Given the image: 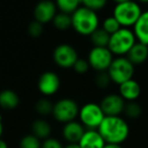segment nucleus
Returning a JSON list of instances; mask_svg holds the SVG:
<instances>
[{"label": "nucleus", "mask_w": 148, "mask_h": 148, "mask_svg": "<svg viewBox=\"0 0 148 148\" xmlns=\"http://www.w3.org/2000/svg\"><path fill=\"white\" fill-rule=\"evenodd\" d=\"M114 2H116V4L118 3H122V2H127V1H131V0H113Z\"/></svg>", "instance_id": "nucleus-36"}, {"label": "nucleus", "mask_w": 148, "mask_h": 148, "mask_svg": "<svg viewBox=\"0 0 148 148\" xmlns=\"http://www.w3.org/2000/svg\"><path fill=\"white\" fill-rule=\"evenodd\" d=\"M112 82L120 85L123 82L133 78L135 73V66L129 61L126 56L115 57L107 70Z\"/></svg>", "instance_id": "nucleus-5"}, {"label": "nucleus", "mask_w": 148, "mask_h": 148, "mask_svg": "<svg viewBox=\"0 0 148 148\" xmlns=\"http://www.w3.org/2000/svg\"><path fill=\"white\" fill-rule=\"evenodd\" d=\"M78 59V53L69 44H60L54 49L53 60L57 66L63 69L72 68Z\"/></svg>", "instance_id": "nucleus-9"}, {"label": "nucleus", "mask_w": 148, "mask_h": 148, "mask_svg": "<svg viewBox=\"0 0 148 148\" xmlns=\"http://www.w3.org/2000/svg\"><path fill=\"white\" fill-rule=\"evenodd\" d=\"M137 42L133 29L127 27H121L115 34L111 35L108 48L117 57L126 56L131 48Z\"/></svg>", "instance_id": "nucleus-3"}, {"label": "nucleus", "mask_w": 148, "mask_h": 148, "mask_svg": "<svg viewBox=\"0 0 148 148\" xmlns=\"http://www.w3.org/2000/svg\"><path fill=\"white\" fill-rule=\"evenodd\" d=\"M19 105V97L11 89H4L0 92V107L4 110H13Z\"/></svg>", "instance_id": "nucleus-18"}, {"label": "nucleus", "mask_w": 148, "mask_h": 148, "mask_svg": "<svg viewBox=\"0 0 148 148\" xmlns=\"http://www.w3.org/2000/svg\"><path fill=\"white\" fill-rule=\"evenodd\" d=\"M61 85V80L58 74L53 71H46L38 80V89L45 97H51L58 92Z\"/></svg>", "instance_id": "nucleus-10"}, {"label": "nucleus", "mask_w": 148, "mask_h": 148, "mask_svg": "<svg viewBox=\"0 0 148 148\" xmlns=\"http://www.w3.org/2000/svg\"><path fill=\"white\" fill-rule=\"evenodd\" d=\"M133 32L137 42L148 46V10L142 11L137 23L134 25Z\"/></svg>", "instance_id": "nucleus-16"}, {"label": "nucleus", "mask_w": 148, "mask_h": 148, "mask_svg": "<svg viewBox=\"0 0 148 148\" xmlns=\"http://www.w3.org/2000/svg\"><path fill=\"white\" fill-rule=\"evenodd\" d=\"M78 144L80 148H103L106 141L97 130L86 129Z\"/></svg>", "instance_id": "nucleus-15"}, {"label": "nucleus", "mask_w": 148, "mask_h": 148, "mask_svg": "<svg viewBox=\"0 0 148 148\" xmlns=\"http://www.w3.org/2000/svg\"><path fill=\"white\" fill-rule=\"evenodd\" d=\"M42 148H64V147L57 139L49 137L44 140L43 144H42Z\"/></svg>", "instance_id": "nucleus-31"}, {"label": "nucleus", "mask_w": 148, "mask_h": 148, "mask_svg": "<svg viewBox=\"0 0 148 148\" xmlns=\"http://www.w3.org/2000/svg\"><path fill=\"white\" fill-rule=\"evenodd\" d=\"M126 116L131 119H137L142 114V108L137 101H127L124 109Z\"/></svg>", "instance_id": "nucleus-24"}, {"label": "nucleus", "mask_w": 148, "mask_h": 148, "mask_svg": "<svg viewBox=\"0 0 148 148\" xmlns=\"http://www.w3.org/2000/svg\"><path fill=\"white\" fill-rule=\"evenodd\" d=\"M52 132L51 125L48 123L46 120L38 119L34 121L32 124V134L38 137L40 140L41 139H47L50 137Z\"/></svg>", "instance_id": "nucleus-19"}, {"label": "nucleus", "mask_w": 148, "mask_h": 148, "mask_svg": "<svg viewBox=\"0 0 148 148\" xmlns=\"http://www.w3.org/2000/svg\"><path fill=\"white\" fill-rule=\"evenodd\" d=\"M90 41L93 47H108L111 36L101 27L95 29L90 36Z\"/></svg>", "instance_id": "nucleus-22"}, {"label": "nucleus", "mask_w": 148, "mask_h": 148, "mask_svg": "<svg viewBox=\"0 0 148 148\" xmlns=\"http://www.w3.org/2000/svg\"><path fill=\"white\" fill-rule=\"evenodd\" d=\"M54 103L48 99H41L36 103L35 109L41 116H48L53 112Z\"/></svg>", "instance_id": "nucleus-23"}, {"label": "nucleus", "mask_w": 148, "mask_h": 148, "mask_svg": "<svg viewBox=\"0 0 148 148\" xmlns=\"http://www.w3.org/2000/svg\"><path fill=\"white\" fill-rule=\"evenodd\" d=\"M60 12L72 14L81 6V0H55L54 1Z\"/></svg>", "instance_id": "nucleus-21"}, {"label": "nucleus", "mask_w": 148, "mask_h": 148, "mask_svg": "<svg viewBox=\"0 0 148 148\" xmlns=\"http://www.w3.org/2000/svg\"><path fill=\"white\" fill-rule=\"evenodd\" d=\"M121 27H122L120 25V23H118V21L113 16V15L105 18L103 23H101V29H105L110 36L115 34L117 31H119Z\"/></svg>", "instance_id": "nucleus-26"}, {"label": "nucleus", "mask_w": 148, "mask_h": 148, "mask_svg": "<svg viewBox=\"0 0 148 148\" xmlns=\"http://www.w3.org/2000/svg\"><path fill=\"white\" fill-rule=\"evenodd\" d=\"M72 68H73V70L76 72L77 74H86L87 72H88L90 66H89V63H88V61H87V59L85 60V59H80V58H78Z\"/></svg>", "instance_id": "nucleus-30"}, {"label": "nucleus", "mask_w": 148, "mask_h": 148, "mask_svg": "<svg viewBox=\"0 0 148 148\" xmlns=\"http://www.w3.org/2000/svg\"><path fill=\"white\" fill-rule=\"evenodd\" d=\"M137 2L138 3H144V4H147L148 3V0H137Z\"/></svg>", "instance_id": "nucleus-37"}, {"label": "nucleus", "mask_w": 148, "mask_h": 148, "mask_svg": "<svg viewBox=\"0 0 148 148\" xmlns=\"http://www.w3.org/2000/svg\"><path fill=\"white\" fill-rule=\"evenodd\" d=\"M99 106L106 116H120L124 113L126 101L119 93H110L101 99Z\"/></svg>", "instance_id": "nucleus-12"}, {"label": "nucleus", "mask_w": 148, "mask_h": 148, "mask_svg": "<svg viewBox=\"0 0 148 148\" xmlns=\"http://www.w3.org/2000/svg\"><path fill=\"white\" fill-rule=\"evenodd\" d=\"M142 13L140 4L135 1H127L116 4L113 10V16L118 21L122 27H133Z\"/></svg>", "instance_id": "nucleus-4"}, {"label": "nucleus", "mask_w": 148, "mask_h": 148, "mask_svg": "<svg viewBox=\"0 0 148 148\" xmlns=\"http://www.w3.org/2000/svg\"><path fill=\"white\" fill-rule=\"evenodd\" d=\"M52 23H53V25L56 29H59V31H67L70 27H72L71 14L58 11L57 14L54 17V19L52 21Z\"/></svg>", "instance_id": "nucleus-20"}, {"label": "nucleus", "mask_w": 148, "mask_h": 148, "mask_svg": "<svg viewBox=\"0 0 148 148\" xmlns=\"http://www.w3.org/2000/svg\"><path fill=\"white\" fill-rule=\"evenodd\" d=\"M72 27L78 35L89 37L99 27V18L95 11L81 5L71 14Z\"/></svg>", "instance_id": "nucleus-2"}, {"label": "nucleus", "mask_w": 148, "mask_h": 148, "mask_svg": "<svg viewBox=\"0 0 148 148\" xmlns=\"http://www.w3.org/2000/svg\"><path fill=\"white\" fill-rule=\"evenodd\" d=\"M126 57L134 66L141 65L148 59V46L136 42V44L131 48Z\"/></svg>", "instance_id": "nucleus-17"}, {"label": "nucleus", "mask_w": 148, "mask_h": 148, "mask_svg": "<svg viewBox=\"0 0 148 148\" xmlns=\"http://www.w3.org/2000/svg\"><path fill=\"white\" fill-rule=\"evenodd\" d=\"M79 109L77 103L71 99H61L54 103L53 115L54 119L60 123L66 124L74 121L78 117Z\"/></svg>", "instance_id": "nucleus-7"}, {"label": "nucleus", "mask_w": 148, "mask_h": 148, "mask_svg": "<svg viewBox=\"0 0 148 148\" xmlns=\"http://www.w3.org/2000/svg\"><path fill=\"white\" fill-rule=\"evenodd\" d=\"M112 82L111 78L109 76V73L107 71H101L97 72V75L95 77V83L99 88L105 89L110 85Z\"/></svg>", "instance_id": "nucleus-28"}, {"label": "nucleus", "mask_w": 148, "mask_h": 148, "mask_svg": "<svg viewBox=\"0 0 148 148\" xmlns=\"http://www.w3.org/2000/svg\"><path fill=\"white\" fill-rule=\"evenodd\" d=\"M114 60V55L108 47H93L89 51L87 61L97 72L107 71Z\"/></svg>", "instance_id": "nucleus-8"}, {"label": "nucleus", "mask_w": 148, "mask_h": 148, "mask_svg": "<svg viewBox=\"0 0 148 148\" xmlns=\"http://www.w3.org/2000/svg\"><path fill=\"white\" fill-rule=\"evenodd\" d=\"M103 148H122V146L119 145V144H108V143H106V145Z\"/></svg>", "instance_id": "nucleus-32"}, {"label": "nucleus", "mask_w": 148, "mask_h": 148, "mask_svg": "<svg viewBox=\"0 0 148 148\" xmlns=\"http://www.w3.org/2000/svg\"><path fill=\"white\" fill-rule=\"evenodd\" d=\"M27 33L32 38H39L44 33V25L34 19L27 27Z\"/></svg>", "instance_id": "nucleus-29"}, {"label": "nucleus", "mask_w": 148, "mask_h": 148, "mask_svg": "<svg viewBox=\"0 0 148 148\" xmlns=\"http://www.w3.org/2000/svg\"><path fill=\"white\" fill-rule=\"evenodd\" d=\"M97 131L108 144L121 145L129 136V125L120 116H106Z\"/></svg>", "instance_id": "nucleus-1"}, {"label": "nucleus", "mask_w": 148, "mask_h": 148, "mask_svg": "<svg viewBox=\"0 0 148 148\" xmlns=\"http://www.w3.org/2000/svg\"><path fill=\"white\" fill-rule=\"evenodd\" d=\"M21 148H42L41 140L38 137H36L33 134H29L21 138V143H19Z\"/></svg>", "instance_id": "nucleus-25"}, {"label": "nucleus", "mask_w": 148, "mask_h": 148, "mask_svg": "<svg viewBox=\"0 0 148 148\" xmlns=\"http://www.w3.org/2000/svg\"><path fill=\"white\" fill-rule=\"evenodd\" d=\"M108 0H81V5L95 12L101 10L106 7Z\"/></svg>", "instance_id": "nucleus-27"}, {"label": "nucleus", "mask_w": 148, "mask_h": 148, "mask_svg": "<svg viewBox=\"0 0 148 148\" xmlns=\"http://www.w3.org/2000/svg\"><path fill=\"white\" fill-rule=\"evenodd\" d=\"M78 117L84 128L89 130H97L106 115L99 103H87L79 109Z\"/></svg>", "instance_id": "nucleus-6"}, {"label": "nucleus", "mask_w": 148, "mask_h": 148, "mask_svg": "<svg viewBox=\"0 0 148 148\" xmlns=\"http://www.w3.org/2000/svg\"><path fill=\"white\" fill-rule=\"evenodd\" d=\"M2 133H3V123H2V117L0 115V138H1Z\"/></svg>", "instance_id": "nucleus-35"}, {"label": "nucleus", "mask_w": 148, "mask_h": 148, "mask_svg": "<svg viewBox=\"0 0 148 148\" xmlns=\"http://www.w3.org/2000/svg\"><path fill=\"white\" fill-rule=\"evenodd\" d=\"M64 148H80L78 143H68Z\"/></svg>", "instance_id": "nucleus-33"}, {"label": "nucleus", "mask_w": 148, "mask_h": 148, "mask_svg": "<svg viewBox=\"0 0 148 148\" xmlns=\"http://www.w3.org/2000/svg\"><path fill=\"white\" fill-rule=\"evenodd\" d=\"M0 148H8V146H7V143L5 141H3L1 138H0Z\"/></svg>", "instance_id": "nucleus-34"}, {"label": "nucleus", "mask_w": 148, "mask_h": 148, "mask_svg": "<svg viewBox=\"0 0 148 148\" xmlns=\"http://www.w3.org/2000/svg\"><path fill=\"white\" fill-rule=\"evenodd\" d=\"M57 12L58 8L52 0H41L34 7L35 21L41 23L42 25L52 23Z\"/></svg>", "instance_id": "nucleus-11"}, {"label": "nucleus", "mask_w": 148, "mask_h": 148, "mask_svg": "<svg viewBox=\"0 0 148 148\" xmlns=\"http://www.w3.org/2000/svg\"><path fill=\"white\" fill-rule=\"evenodd\" d=\"M119 95L125 101H136L141 95V85L134 78L119 85Z\"/></svg>", "instance_id": "nucleus-14"}, {"label": "nucleus", "mask_w": 148, "mask_h": 148, "mask_svg": "<svg viewBox=\"0 0 148 148\" xmlns=\"http://www.w3.org/2000/svg\"><path fill=\"white\" fill-rule=\"evenodd\" d=\"M85 132V128L80 122L71 121L64 124L62 135L68 143H78Z\"/></svg>", "instance_id": "nucleus-13"}]
</instances>
